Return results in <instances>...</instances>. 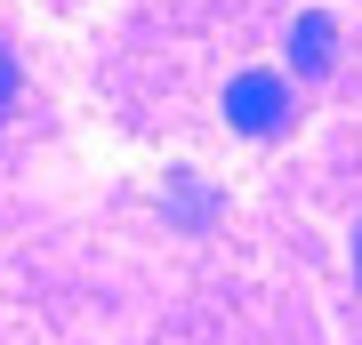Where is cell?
Instances as JSON below:
<instances>
[{"label": "cell", "mask_w": 362, "mask_h": 345, "mask_svg": "<svg viewBox=\"0 0 362 345\" xmlns=\"http://www.w3.org/2000/svg\"><path fill=\"white\" fill-rule=\"evenodd\" d=\"M354 289H362V225H354Z\"/></svg>", "instance_id": "5b68a950"}, {"label": "cell", "mask_w": 362, "mask_h": 345, "mask_svg": "<svg viewBox=\"0 0 362 345\" xmlns=\"http://www.w3.org/2000/svg\"><path fill=\"white\" fill-rule=\"evenodd\" d=\"M290 64H298L306 80H322L330 64H338V25H330L322 8H306V16L290 25Z\"/></svg>", "instance_id": "7a4b0ae2"}, {"label": "cell", "mask_w": 362, "mask_h": 345, "mask_svg": "<svg viewBox=\"0 0 362 345\" xmlns=\"http://www.w3.org/2000/svg\"><path fill=\"white\" fill-rule=\"evenodd\" d=\"M226 121L242 128V137H282V128H290V80L266 73V64L233 73L226 80Z\"/></svg>", "instance_id": "6da1fadb"}, {"label": "cell", "mask_w": 362, "mask_h": 345, "mask_svg": "<svg viewBox=\"0 0 362 345\" xmlns=\"http://www.w3.org/2000/svg\"><path fill=\"white\" fill-rule=\"evenodd\" d=\"M169 217L177 225H209L218 217V193H202V177H169Z\"/></svg>", "instance_id": "3957f363"}, {"label": "cell", "mask_w": 362, "mask_h": 345, "mask_svg": "<svg viewBox=\"0 0 362 345\" xmlns=\"http://www.w3.org/2000/svg\"><path fill=\"white\" fill-rule=\"evenodd\" d=\"M16 89H25V73H16V56H0V121H8V104H16Z\"/></svg>", "instance_id": "277c9868"}]
</instances>
